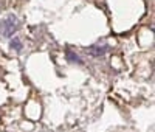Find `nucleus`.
<instances>
[{
    "label": "nucleus",
    "mask_w": 155,
    "mask_h": 132,
    "mask_svg": "<svg viewBox=\"0 0 155 132\" xmlns=\"http://www.w3.org/2000/svg\"><path fill=\"white\" fill-rule=\"evenodd\" d=\"M19 28V20L16 16H6L2 22H0V34H2L3 37H11L12 34H14Z\"/></svg>",
    "instance_id": "f257e3e1"
},
{
    "label": "nucleus",
    "mask_w": 155,
    "mask_h": 132,
    "mask_svg": "<svg viewBox=\"0 0 155 132\" xmlns=\"http://www.w3.org/2000/svg\"><path fill=\"white\" fill-rule=\"evenodd\" d=\"M107 50H109L107 45H92V47L87 48V53H88L90 56L98 58V56H104L106 53H107Z\"/></svg>",
    "instance_id": "f03ea898"
},
{
    "label": "nucleus",
    "mask_w": 155,
    "mask_h": 132,
    "mask_svg": "<svg viewBox=\"0 0 155 132\" xmlns=\"http://www.w3.org/2000/svg\"><path fill=\"white\" fill-rule=\"evenodd\" d=\"M67 58H68V61H71V62H78V64H82V59L76 55V53H73L71 50H68L67 51Z\"/></svg>",
    "instance_id": "7ed1b4c3"
},
{
    "label": "nucleus",
    "mask_w": 155,
    "mask_h": 132,
    "mask_svg": "<svg viewBox=\"0 0 155 132\" xmlns=\"http://www.w3.org/2000/svg\"><path fill=\"white\" fill-rule=\"evenodd\" d=\"M9 45H11L12 50H17V51L22 50V42H20V39H19V37H12V41H11Z\"/></svg>",
    "instance_id": "20e7f679"
}]
</instances>
